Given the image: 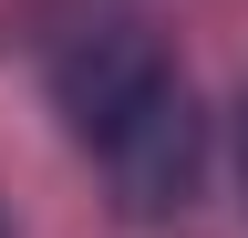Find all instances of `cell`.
<instances>
[{"label":"cell","mask_w":248,"mask_h":238,"mask_svg":"<svg viewBox=\"0 0 248 238\" xmlns=\"http://www.w3.org/2000/svg\"><path fill=\"white\" fill-rule=\"evenodd\" d=\"M52 94H62V114H73L83 156L114 176V197L135 207V218H176V207L197 197L207 135H197V104H186L176 63L145 32H124V21L83 32L52 63Z\"/></svg>","instance_id":"1"},{"label":"cell","mask_w":248,"mask_h":238,"mask_svg":"<svg viewBox=\"0 0 248 238\" xmlns=\"http://www.w3.org/2000/svg\"><path fill=\"white\" fill-rule=\"evenodd\" d=\"M0 238H11V228H0Z\"/></svg>","instance_id":"2"}]
</instances>
